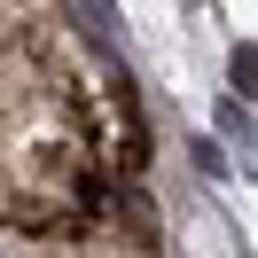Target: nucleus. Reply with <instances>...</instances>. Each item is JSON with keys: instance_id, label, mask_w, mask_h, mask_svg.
Segmentation results:
<instances>
[{"instance_id": "obj_1", "label": "nucleus", "mask_w": 258, "mask_h": 258, "mask_svg": "<svg viewBox=\"0 0 258 258\" xmlns=\"http://www.w3.org/2000/svg\"><path fill=\"white\" fill-rule=\"evenodd\" d=\"M94 196L86 172V110L47 63L0 47V219L71 227Z\"/></svg>"}, {"instance_id": "obj_3", "label": "nucleus", "mask_w": 258, "mask_h": 258, "mask_svg": "<svg viewBox=\"0 0 258 258\" xmlns=\"http://www.w3.org/2000/svg\"><path fill=\"white\" fill-rule=\"evenodd\" d=\"M227 79H235L242 102H258V47H235V55H227Z\"/></svg>"}, {"instance_id": "obj_2", "label": "nucleus", "mask_w": 258, "mask_h": 258, "mask_svg": "<svg viewBox=\"0 0 258 258\" xmlns=\"http://www.w3.org/2000/svg\"><path fill=\"white\" fill-rule=\"evenodd\" d=\"M79 16H86V32H94V39H102V47H110V55L125 47V24L110 16V0H79Z\"/></svg>"}]
</instances>
